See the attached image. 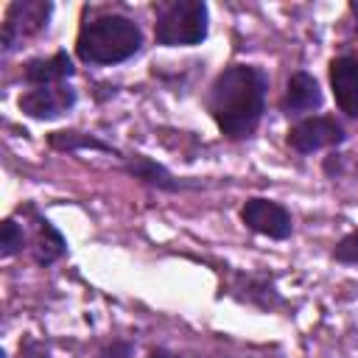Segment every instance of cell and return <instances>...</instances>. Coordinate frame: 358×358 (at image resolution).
Returning <instances> with one entry per match:
<instances>
[{"label": "cell", "mask_w": 358, "mask_h": 358, "mask_svg": "<svg viewBox=\"0 0 358 358\" xmlns=\"http://www.w3.org/2000/svg\"><path fill=\"white\" fill-rule=\"evenodd\" d=\"M266 92H268V73L257 64H229L224 67L210 90H207V112L218 131L238 143L257 131L263 112H266Z\"/></svg>", "instance_id": "1"}, {"label": "cell", "mask_w": 358, "mask_h": 358, "mask_svg": "<svg viewBox=\"0 0 358 358\" xmlns=\"http://www.w3.org/2000/svg\"><path fill=\"white\" fill-rule=\"evenodd\" d=\"M143 50V28L126 14H95L78 25L76 56L92 67H112Z\"/></svg>", "instance_id": "2"}, {"label": "cell", "mask_w": 358, "mask_h": 358, "mask_svg": "<svg viewBox=\"0 0 358 358\" xmlns=\"http://www.w3.org/2000/svg\"><path fill=\"white\" fill-rule=\"evenodd\" d=\"M210 34V8L204 0H168L157 6L154 42L165 48H193Z\"/></svg>", "instance_id": "3"}, {"label": "cell", "mask_w": 358, "mask_h": 358, "mask_svg": "<svg viewBox=\"0 0 358 358\" xmlns=\"http://www.w3.org/2000/svg\"><path fill=\"white\" fill-rule=\"evenodd\" d=\"M50 14H53V3L48 0H14L3 14V34H0L3 50L8 53L22 39L48 31Z\"/></svg>", "instance_id": "4"}, {"label": "cell", "mask_w": 358, "mask_h": 358, "mask_svg": "<svg viewBox=\"0 0 358 358\" xmlns=\"http://www.w3.org/2000/svg\"><path fill=\"white\" fill-rule=\"evenodd\" d=\"M347 140L344 126L333 115H308L288 126L285 145L296 154H316L324 148H336Z\"/></svg>", "instance_id": "5"}, {"label": "cell", "mask_w": 358, "mask_h": 358, "mask_svg": "<svg viewBox=\"0 0 358 358\" xmlns=\"http://www.w3.org/2000/svg\"><path fill=\"white\" fill-rule=\"evenodd\" d=\"M238 218L246 229H252L255 235L271 238V241H285L294 232V215L282 201L266 199V196H249L241 210Z\"/></svg>", "instance_id": "6"}, {"label": "cell", "mask_w": 358, "mask_h": 358, "mask_svg": "<svg viewBox=\"0 0 358 358\" xmlns=\"http://www.w3.org/2000/svg\"><path fill=\"white\" fill-rule=\"evenodd\" d=\"M78 101L73 84H53V87H28L17 98V109L31 120H56L67 115Z\"/></svg>", "instance_id": "7"}, {"label": "cell", "mask_w": 358, "mask_h": 358, "mask_svg": "<svg viewBox=\"0 0 358 358\" xmlns=\"http://www.w3.org/2000/svg\"><path fill=\"white\" fill-rule=\"evenodd\" d=\"M327 78H330L336 106L347 117L358 120V50L333 56L327 67Z\"/></svg>", "instance_id": "8"}, {"label": "cell", "mask_w": 358, "mask_h": 358, "mask_svg": "<svg viewBox=\"0 0 358 358\" xmlns=\"http://www.w3.org/2000/svg\"><path fill=\"white\" fill-rule=\"evenodd\" d=\"M324 95L319 87V78L308 70H294L285 81L282 98H280V112L288 117H308L310 112L322 109Z\"/></svg>", "instance_id": "9"}, {"label": "cell", "mask_w": 358, "mask_h": 358, "mask_svg": "<svg viewBox=\"0 0 358 358\" xmlns=\"http://www.w3.org/2000/svg\"><path fill=\"white\" fill-rule=\"evenodd\" d=\"M76 73L73 56L67 50H56L50 56H36L22 64V81L28 87H53L67 84V78Z\"/></svg>", "instance_id": "10"}, {"label": "cell", "mask_w": 358, "mask_h": 358, "mask_svg": "<svg viewBox=\"0 0 358 358\" xmlns=\"http://www.w3.org/2000/svg\"><path fill=\"white\" fill-rule=\"evenodd\" d=\"M25 215H31V221H34V246H31V252H34V260H36V266H53L56 260H62L64 255H67V241H64V235L53 227V221L50 218H45V215H39L36 213V207L34 204H25V210H22Z\"/></svg>", "instance_id": "11"}, {"label": "cell", "mask_w": 358, "mask_h": 358, "mask_svg": "<svg viewBox=\"0 0 358 358\" xmlns=\"http://www.w3.org/2000/svg\"><path fill=\"white\" fill-rule=\"evenodd\" d=\"M123 173H129L131 179H137V182H143L148 187L165 190V193H176V190L193 187L190 182L176 179L165 165H159L157 159H151L145 154H129V157H123Z\"/></svg>", "instance_id": "12"}, {"label": "cell", "mask_w": 358, "mask_h": 358, "mask_svg": "<svg viewBox=\"0 0 358 358\" xmlns=\"http://www.w3.org/2000/svg\"><path fill=\"white\" fill-rule=\"evenodd\" d=\"M232 296H238L241 302L257 305L263 310H271L277 305H282V296L274 288V280L266 274H235V282L229 285Z\"/></svg>", "instance_id": "13"}, {"label": "cell", "mask_w": 358, "mask_h": 358, "mask_svg": "<svg viewBox=\"0 0 358 358\" xmlns=\"http://www.w3.org/2000/svg\"><path fill=\"white\" fill-rule=\"evenodd\" d=\"M48 145L53 151L62 154H76V151H101V154H112V157H123L112 143L101 140L98 134L90 131H78V129H59L48 134Z\"/></svg>", "instance_id": "14"}, {"label": "cell", "mask_w": 358, "mask_h": 358, "mask_svg": "<svg viewBox=\"0 0 358 358\" xmlns=\"http://www.w3.org/2000/svg\"><path fill=\"white\" fill-rule=\"evenodd\" d=\"M25 243H28L25 229L17 224L14 215H8V218L3 221V229H0V257H14V255H20V252L25 249Z\"/></svg>", "instance_id": "15"}, {"label": "cell", "mask_w": 358, "mask_h": 358, "mask_svg": "<svg viewBox=\"0 0 358 358\" xmlns=\"http://www.w3.org/2000/svg\"><path fill=\"white\" fill-rule=\"evenodd\" d=\"M330 257L341 266H358V229L347 232L330 252Z\"/></svg>", "instance_id": "16"}, {"label": "cell", "mask_w": 358, "mask_h": 358, "mask_svg": "<svg viewBox=\"0 0 358 358\" xmlns=\"http://www.w3.org/2000/svg\"><path fill=\"white\" fill-rule=\"evenodd\" d=\"M98 358H134V341L131 338H109Z\"/></svg>", "instance_id": "17"}, {"label": "cell", "mask_w": 358, "mask_h": 358, "mask_svg": "<svg viewBox=\"0 0 358 358\" xmlns=\"http://www.w3.org/2000/svg\"><path fill=\"white\" fill-rule=\"evenodd\" d=\"M20 358H50V352H48V347L39 338H22Z\"/></svg>", "instance_id": "18"}, {"label": "cell", "mask_w": 358, "mask_h": 358, "mask_svg": "<svg viewBox=\"0 0 358 358\" xmlns=\"http://www.w3.org/2000/svg\"><path fill=\"white\" fill-rule=\"evenodd\" d=\"M145 358H182L179 352H171V350H165V347H154Z\"/></svg>", "instance_id": "19"}]
</instances>
